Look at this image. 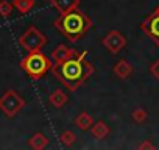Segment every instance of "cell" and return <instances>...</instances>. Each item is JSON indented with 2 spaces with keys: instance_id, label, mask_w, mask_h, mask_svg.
<instances>
[{
  "instance_id": "6",
  "label": "cell",
  "mask_w": 159,
  "mask_h": 150,
  "mask_svg": "<svg viewBox=\"0 0 159 150\" xmlns=\"http://www.w3.org/2000/svg\"><path fill=\"white\" fill-rule=\"evenodd\" d=\"M45 42H47L45 36H44L42 33H39L36 28H30V30L22 36V44H24L28 50H31V52L39 50Z\"/></svg>"
},
{
  "instance_id": "14",
  "label": "cell",
  "mask_w": 159,
  "mask_h": 150,
  "mask_svg": "<svg viewBox=\"0 0 159 150\" xmlns=\"http://www.w3.org/2000/svg\"><path fill=\"white\" fill-rule=\"evenodd\" d=\"M61 141L69 147V145H72V144L76 141V134H75L72 130H67V131H64V133L61 134Z\"/></svg>"
},
{
  "instance_id": "13",
  "label": "cell",
  "mask_w": 159,
  "mask_h": 150,
  "mask_svg": "<svg viewBox=\"0 0 159 150\" xmlns=\"http://www.w3.org/2000/svg\"><path fill=\"white\" fill-rule=\"evenodd\" d=\"M67 102H69V96H67L62 89H56V91L50 96V103H52L55 108H61V106H64Z\"/></svg>"
},
{
  "instance_id": "11",
  "label": "cell",
  "mask_w": 159,
  "mask_h": 150,
  "mask_svg": "<svg viewBox=\"0 0 159 150\" xmlns=\"http://www.w3.org/2000/svg\"><path fill=\"white\" fill-rule=\"evenodd\" d=\"M20 106H22V100H20V99H17L14 94L8 96V97H7V100H3V103H2V108L8 113V116H13V114H14Z\"/></svg>"
},
{
  "instance_id": "15",
  "label": "cell",
  "mask_w": 159,
  "mask_h": 150,
  "mask_svg": "<svg viewBox=\"0 0 159 150\" xmlns=\"http://www.w3.org/2000/svg\"><path fill=\"white\" fill-rule=\"evenodd\" d=\"M147 117H148V114H147V111H145V110H142V108H139V110H134V111H133V120H134V122L142 124V122H145V120H147Z\"/></svg>"
},
{
  "instance_id": "16",
  "label": "cell",
  "mask_w": 159,
  "mask_h": 150,
  "mask_svg": "<svg viewBox=\"0 0 159 150\" xmlns=\"http://www.w3.org/2000/svg\"><path fill=\"white\" fill-rule=\"evenodd\" d=\"M33 139H34V141H33V145H34V147H44V145L48 142V139H47L44 134H36Z\"/></svg>"
},
{
  "instance_id": "18",
  "label": "cell",
  "mask_w": 159,
  "mask_h": 150,
  "mask_svg": "<svg viewBox=\"0 0 159 150\" xmlns=\"http://www.w3.org/2000/svg\"><path fill=\"white\" fill-rule=\"evenodd\" d=\"M140 147H153V144H150V142H145L143 145H140Z\"/></svg>"
},
{
  "instance_id": "4",
  "label": "cell",
  "mask_w": 159,
  "mask_h": 150,
  "mask_svg": "<svg viewBox=\"0 0 159 150\" xmlns=\"http://www.w3.org/2000/svg\"><path fill=\"white\" fill-rule=\"evenodd\" d=\"M142 31L159 47V5L154 8L153 13H150L143 22L140 24Z\"/></svg>"
},
{
  "instance_id": "17",
  "label": "cell",
  "mask_w": 159,
  "mask_h": 150,
  "mask_svg": "<svg viewBox=\"0 0 159 150\" xmlns=\"http://www.w3.org/2000/svg\"><path fill=\"white\" fill-rule=\"evenodd\" d=\"M150 72H151V75H153V77L159 82V58L150 66Z\"/></svg>"
},
{
  "instance_id": "5",
  "label": "cell",
  "mask_w": 159,
  "mask_h": 150,
  "mask_svg": "<svg viewBox=\"0 0 159 150\" xmlns=\"http://www.w3.org/2000/svg\"><path fill=\"white\" fill-rule=\"evenodd\" d=\"M102 42H103V45H105L111 53H119L120 50L125 49V45H126V38H125L120 31L112 30V31H109V33L102 39Z\"/></svg>"
},
{
  "instance_id": "2",
  "label": "cell",
  "mask_w": 159,
  "mask_h": 150,
  "mask_svg": "<svg viewBox=\"0 0 159 150\" xmlns=\"http://www.w3.org/2000/svg\"><path fill=\"white\" fill-rule=\"evenodd\" d=\"M53 25L70 42H78V41H81V38L91 30L92 19L89 17L88 13L81 11L80 8H75V10L66 13V14H61L53 22Z\"/></svg>"
},
{
  "instance_id": "12",
  "label": "cell",
  "mask_w": 159,
  "mask_h": 150,
  "mask_svg": "<svg viewBox=\"0 0 159 150\" xmlns=\"http://www.w3.org/2000/svg\"><path fill=\"white\" fill-rule=\"evenodd\" d=\"M91 131H92V136H94V138H97V139H103V138H106V136L109 134L111 128L108 127L106 122H103V120H97V122H94Z\"/></svg>"
},
{
  "instance_id": "9",
  "label": "cell",
  "mask_w": 159,
  "mask_h": 150,
  "mask_svg": "<svg viewBox=\"0 0 159 150\" xmlns=\"http://www.w3.org/2000/svg\"><path fill=\"white\" fill-rule=\"evenodd\" d=\"M80 0H52V5L61 13V14H66L75 8H80Z\"/></svg>"
},
{
  "instance_id": "3",
  "label": "cell",
  "mask_w": 159,
  "mask_h": 150,
  "mask_svg": "<svg viewBox=\"0 0 159 150\" xmlns=\"http://www.w3.org/2000/svg\"><path fill=\"white\" fill-rule=\"evenodd\" d=\"M24 69L27 70V73L30 75V77H33V78H41V77H44V75L53 67V63H52V59L48 58V56H45L44 53H41V52H31L27 58H25V61H24Z\"/></svg>"
},
{
  "instance_id": "10",
  "label": "cell",
  "mask_w": 159,
  "mask_h": 150,
  "mask_svg": "<svg viewBox=\"0 0 159 150\" xmlns=\"http://www.w3.org/2000/svg\"><path fill=\"white\" fill-rule=\"evenodd\" d=\"M112 72H114V75L117 78H128L129 75H131V72H133V66L126 61V59H119L117 61V64L114 66V69H112Z\"/></svg>"
},
{
  "instance_id": "8",
  "label": "cell",
  "mask_w": 159,
  "mask_h": 150,
  "mask_svg": "<svg viewBox=\"0 0 159 150\" xmlns=\"http://www.w3.org/2000/svg\"><path fill=\"white\" fill-rule=\"evenodd\" d=\"M73 125L76 128H80L81 131H86V130H91L92 125H94V119L89 113L83 111V113H80L75 119H73Z\"/></svg>"
},
{
  "instance_id": "7",
  "label": "cell",
  "mask_w": 159,
  "mask_h": 150,
  "mask_svg": "<svg viewBox=\"0 0 159 150\" xmlns=\"http://www.w3.org/2000/svg\"><path fill=\"white\" fill-rule=\"evenodd\" d=\"M80 53H81V52H78L75 47H69V45H66V44H61V45H58V47L52 52L53 66H59V64H62L64 61L78 56Z\"/></svg>"
},
{
  "instance_id": "1",
  "label": "cell",
  "mask_w": 159,
  "mask_h": 150,
  "mask_svg": "<svg viewBox=\"0 0 159 150\" xmlns=\"http://www.w3.org/2000/svg\"><path fill=\"white\" fill-rule=\"evenodd\" d=\"M86 56H88V50H83L78 56L70 58L64 61L62 64L52 67L55 77L61 80L67 86V89L72 92L76 91L95 70L94 66L89 61H86Z\"/></svg>"
}]
</instances>
